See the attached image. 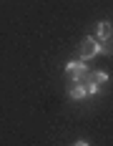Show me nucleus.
<instances>
[{
	"label": "nucleus",
	"mask_w": 113,
	"mask_h": 146,
	"mask_svg": "<svg viewBox=\"0 0 113 146\" xmlns=\"http://www.w3.org/2000/svg\"><path fill=\"white\" fill-rule=\"evenodd\" d=\"M100 56H113V35L100 40Z\"/></svg>",
	"instance_id": "6"
},
{
	"label": "nucleus",
	"mask_w": 113,
	"mask_h": 146,
	"mask_svg": "<svg viewBox=\"0 0 113 146\" xmlns=\"http://www.w3.org/2000/svg\"><path fill=\"white\" fill-rule=\"evenodd\" d=\"M98 53H100V43L93 35H88V38L81 40V45H78V60H91V58H96Z\"/></svg>",
	"instance_id": "2"
},
{
	"label": "nucleus",
	"mask_w": 113,
	"mask_h": 146,
	"mask_svg": "<svg viewBox=\"0 0 113 146\" xmlns=\"http://www.w3.org/2000/svg\"><path fill=\"white\" fill-rule=\"evenodd\" d=\"M65 73H68V78L71 81H83V76L88 73V66H85V60H71L68 66H65Z\"/></svg>",
	"instance_id": "3"
},
{
	"label": "nucleus",
	"mask_w": 113,
	"mask_h": 146,
	"mask_svg": "<svg viewBox=\"0 0 113 146\" xmlns=\"http://www.w3.org/2000/svg\"><path fill=\"white\" fill-rule=\"evenodd\" d=\"M113 35V25L111 23H108V20H103V23H98V25H96V35H93V38H96V40H106V38H111Z\"/></svg>",
	"instance_id": "5"
},
{
	"label": "nucleus",
	"mask_w": 113,
	"mask_h": 146,
	"mask_svg": "<svg viewBox=\"0 0 113 146\" xmlns=\"http://www.w3.org/2000/svg\"><path fill=\"white\" fill-rule=\"evenodd\" d=\"M73 146H88V144H85V141H75Z\"/></svg>",
	"instance_id": "7"
},
{
	"label": "nucleus",
	"mask_w": 113,
	"mask_h": 146,
	"mask_svg": "<svg viewBox=\"0 0 113 146\" xmlns=\"http://www.w3.org/2000/svg\"><path fill=\"white\" fill-rule=\"evenodd\" d=\"M103 83H108V73L106 71H88L83 76V86L88 91V96H98Z\"/></svg>",
	"instance_id": "1"
},
{
	"label": "nucleus",
	"mask_w": 113,
	"mask_h": 146,
	"mask_svg": "<svg viewBox=\"0 0 113 146\" xmlns=\"http://www.w3.org/2000/svg\"><path fill=\"white\" fill-rule=\"evenodd\" d=\"M88 96V91H85L83 81H71V86H68V98L71 101H81Z\"/></svg>",
	"instance_id": "4"
}]
</instances>
